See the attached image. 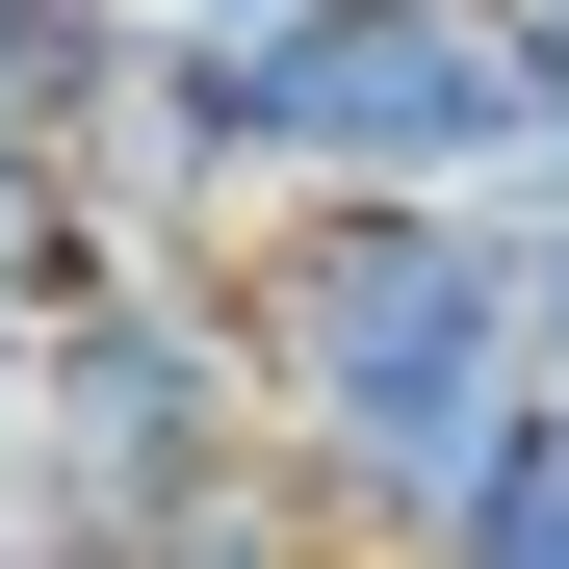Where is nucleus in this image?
Masks as SVG:
<instances>
[{
  "label": "nucleus",
  "instance_id": "nucleus-1",
  "mask_svg": "<svg viewBox=\"0 0 569 569\" xmlns=\"http://www.w3.org/2000/svg\"><path fill=\"white\" fill-rule=\"evenodd\" d=\"M233 337H259V466L362 569H440L543 466V311L492 208H284L233 233Z\"/></svg>",
  "mask_w": 569,
  "mask_h": 569
},
{
  "label": "nucleus",
  "instance_id": "nucleus-2",
  "mask_svg": "<svg viewBox=\"0 0 569 569\" xmlns=\"http://www.w3.org/2000/svg\"><path fill=\"white\" fill-rule=\"evenodd\" d=\"M233 181H259V233L284 208H492V233H569V130H543L518 0H337L284 78H233Z\"/></svg>",
  "mask_w": 569,
  "mask_h": 569
},
{
  "label": "nucleus",
  "instance_id": "nucleus-3",
  "mask_svg": "<svg viewBox=\"0 0 569 569\" xmlns=\"http://www.w3.org/2000/svg\"><path fill=\"white\" fill-rule=\"evenodd\" d=\"M259 492V337H233V259L208 284H78L52 311V389H27V518L52 569H130V543H181V518H233Z\"/></svg>",
  "mask_w": 569,
  "mask_h": 569
},
{
  "label": "nucleus",
  "instance_id": "nucleus-4",
  "mask_svg": "<svg viewBox=\"0 0 569 569\" xmlns=\"http://www.w3.org/2000/svg\"><path fill=\"white\" fill-rule=\"evenodd\" d=\"M130 27H156L181 78H208V104H233V78H284V52H311V27H337V0H130Z\"/></svg>",
  "mask_w": 569,
  "mask_h": 569
},
{
  "label": "nucleus",
  "instance_id": "nucleus-5",
  "mask_svg": "<svg viewBox=\"0 0 569 569\" xmlns=\"http://www.w3.org/2000/svg\"><path fill=\"white\" fill-rule=\"evenodd\" d=\"M440 569H569V415H543V466H518V492H492V518H466Z\"/></svg>",
  "mask_w": 569,
  "mask_h": 569
},
{
  "label": "nucleus",
  "instance_id": "nucleus-6",
  "mask_svg": "<svg viewBox=\"0 0 569 569\" xmlns=\"http://www.w3.org/2000/svg\"><path fill=\"white\" fill-rule=\"evenodd\" d=\"M27 389H52V311H0V492H27ZM27 543V518H0Z\"/></svg>",
  "mask_w": 569,
  "mask_h": 569
},
{
  "label": "nucleus",
  "instance_id": "nucleus-7",
  "mask_svg": "<svg viewBox=\"0 0 569 569\" xmlns=\"http://www.w3.org/2000/svg\"><path fill=\"white\" fill-rule=\"evenodd\" d=\"M518 311H543V415H569V233H518Z\"/></svg>",
  "mask_w": 569,
  "mask_h": 569
},
{
  "label": "nucleus",
  "instance_id": "nucleus-8",
  "mask_svg": "<svg viewBox=\"0 0 569 569\" xmlns=\"http://www.w3.org/2000/svg\"><path fill=\"white\" fill-rule=\"evenodd\" d=\"M518 52H543V130H569V0H518Z\"/></svg>",
  "mask_w": 569,
  "mask_h": 569
},
{
  "label": "nucleus",
  "instance_id": "nucleus-9",
  "mask_svg": "<svg viewBox=\"0 0 569 569\" xmlns=\"http://www.w3.org/2000/svg\"><path fill=\"white\" fill-rule=\"evenodd\" d=\"M0 569H27V543H0Z\"/></svg>",
  "mask_w": 569,
  "mask_h": 569
},
{
  "label": "nucleus",
  "instance_id": "nucleus-10",
  "mask_svg": "<svg viewBox=\"0 0 569 569\" xmlns=\"http://www.w3.org/2000/svg\"><path fill=\"white\" fill-rule=\"evenodd\" d=\"M337 569H362V543H337Z\"/></svg>",
  "mask_w": 569,
  "mask_h": 569
}]
</instances>
